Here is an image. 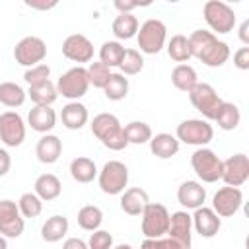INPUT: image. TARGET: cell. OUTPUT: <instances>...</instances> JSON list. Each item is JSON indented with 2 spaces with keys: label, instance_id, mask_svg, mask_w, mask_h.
<instances>
[{
  "label": "cell",
  "instance_id": "6da1fadb",
  "mask_svg": "<svg viewBox=\"0 0 249 249\" xmlns=\"http://www.w3.org/2000/svg\"><path fill=\"white\" fill-rule=\"evenodd\" d=\"M189 45H191V54L210 68H218L226 64L231 54L228 43L220 41L212 31L206 29L193 31L189 35Z\"/></svg>",
  "mask_w": 249,
  "mask_h": 249
},
{
  "label": "cell",
  "instance_id": "7a4b0ae2",
  "mask_svg": "<svg viewBox=\"0 0 249 249\" xmlns=\"http://www.w3.org/2000/svg\"><path fill=\"white\" fill-rule=\"evenodd\" d=\"M91 134L101 140V144L113 152H121L128 146L126 138H124V132H123V124L121 121L111 115V113H99L93 117L91 121Z\"/></svg>",
  "mask_w": 249,
  "mask_h": 249
},
{
  "label": "cell",
  "instance_id": "3957f363",
  "mask_svg": "<svg viewBox=\"0 0 249 249\" xmlns=\"http://www.w3.org/2000/svg\"><path fill=\"white\" fill-rule=\"evenodd\" d=\"M138 39V47L142 53L146 54H158L163 47H165V39H167V27L161 19H146L136 33Z\"/></svg>",
  "mask_w": 249,
  "mask_h": 249
},
{
  "label": "cell",
  "instance_id": "277c9868",
  "mask_svg": "<svg viewBox=\"0 0 249 249\" xmlns=\"http://www.w3.org/2000/svg\"><path fill=\"white\" fill-rule=\"evenodd\" d=\"M175 138L179 142H183V144L204 148L214 138V128L204 119H187V121H183V123L177 124Z\"/></svg>",
  "mask_w": 249,
  "mask_h": 249
},
{
  "label": "cell",
  "instance_id": "5b68a950",
  "mask_svg": "<svg viewBox=\"0 0 249 249\" xmlns=\"http://www.w3.org/2000/svg\"><path fill=\"white\" fill-rule=\"evenodd\" d=\"M191 165L202 183H216L222 177V160L210 148H196L191 154Z\"/></svg>",
  "mask_w": 249,
  "mask_h": 249
},
{
  "label": "cell",
  "instance_id": "8992f818",
  "mask_svg": "<svg viewBox=\"0 0 249 249\" xmlns=\"http://www.w3.org/2000/svg\"><path fill=\"white\" fill-rule=\"evenodd\" d=\"M142 216V233L146 239H158L167 235L169 228V210L160 202H148Z\"/></svg>",
  "mask_w": 249,
  "mask_h": 249
},
{
  "label": "cell",
  "instance_id": "52a82bcc",
  "mask_svg": "<svg viewBox=\"0 0 249 249\" xmlns=\"http://www.w3.org/2000/svg\"><path fill=\"white\" fill-rule=\"evenodd\" d=\"M202 16H204V21L208 23V27L216 33L224 35V33H230L235 27V12L226 2L208 0L202 8Z\"/></svg>",
  "mask_w": 249,
  "mask_h": 249
},
{
  "label": "cell",
  "instance_id": "ba28073f",
  "mask_svg": "<svg viewBox=\"0 0 249 249\" xmlns=\"http://www.w3.org/2000/svg\"><path fill=\"white\" fill-rule=\"evenodd\" d=\"M56 93L70 99V101H78L80 97L86 95L89 82H88V72L84 66H74L70 70H66L58 80H56Z\"/></svg>",
  "mask_w": 249,
  "mask_h": 249
},
{
  "label": "cell",
  "instance_id": "9c48e42d",
  "mask_svg": "<svg viewBox=\"0 0 249 249\" xmlns=\"http://www.w3.org/2000/svg\"><path fill=\"white\" fill-rule=\"evenodd\" d=\"M97 183L105 195H121L128 183V167L119 160H111L99 171Z\"/></svg>",
  "mask_w": 249,
  "mask_h": 249
},
{
  "label": "cell",
  "instance_id": "30bf717a",
  "mask_svg": "<svg viewBox=\"0 0 249 249\" xmlns=\"http://www.w3.org/2000/svg\"><path fill=\"white\" fill-rule=\"evenodd\" d=\"M47 56V43L41 37L35 35H27L23 39L18 41V45L14 47V58L18 64L33 68L37 64H41Z\"/></svg>",
  "mask_w": 249,
  "mask_h": 249
},
{
  "label": "cell",
  "instance_id": "8fae6325",
  "mask_svg": "<svg viewBox=\"0 0 249 249\" xmlns=\"http://www.w3.org/2000/svg\"><path fill=\"white\" fill-rule=\"evenodd\" d=\"M189 99H191L193 107L204 117V121H214V115H216V111L222 103L216 89L210 84H204V82H198L189 91Z\"/></svg>",
  "mask_w": 249,
  "mask_h": 249
},
{
  "label": "cell",
  "instance_id": "7c38bea8",
  "mask_svg": "<svg viewBox=\"0 0 249 249\" xmlns=\"http://www.w3.org/2000/svg\"><path fill=\"white\" fill-rule=\"evenodd\" d=\"M25 230V218L19 214L18 202L4 198L0 200V235L19 237Z\"/></svg>",
  "mask_w": 249,
  "mask_h": 249
},
{
  "label": "cell",
  "instance_id": "4fadbf2b",
  "mask_svg": "<svg viewBox=\"0 0 249 249\" xmlns=\"http://www.w3.org/2000/svg\"><path fill=\"white\" fill-rule=\"evenodd\" d=\"M0 140L10 148H18L25 140V123L19 113L4 111L0 115Z\"/></svg>",
  "mask_w": 249,
  "mask_h": 249
},
{
  "label": "cell",
  "instance_id": "5bb4252c",
  "mask_svg": "<svg viewBox=\"0 0 249 249\" xmlns=\"http://www.w3.org/2000/svg\"><path fill=\"white\" fill-rule=\"evenodd\" d=\"M228 187H241L249 179V158L245 154H233L222 161V177Z\"/></svg>",
  "mask_w": 249,
  "mask_h": 249
},
{
  "label": "cell",
  "instance_id": "9a60e30c",
  "mask_svg": "<svg viewBox=\"0 0 249 249\" xmlns=\"http://www.w3.org/2000/svg\"><path fill=\"white\" fill-rule=\"evenodd\" d=\"M243 204V193L239 191V187H222L216 191V195L212 196V210L220 216V218H228L233 216Z\"/></svg>",
  "mask_w": 249,
  "mask_h": 249
},
{
  "label": "cell",
  "instance_id": "2e32d148",
  "mask_svg": "<svg viewBox=\"0 0 249 249\" xmlns=\"http://www.w3.org/2000/svg\"><path fill=\"white\" fill-rule=\"evenodd\" d=\"M62 54L78 64L89 62L93 58V43L82 33H72L62 43Z\"/></svg>",
  "mask_w": 249,
  "mask_h": 249
},
{
  "label": "cell",
  "instance_id": "e0dca14e",
  "mask_svg": "<svg viewBox=\"0 0 249 249\" xmlns=\"http://www.w3.org/2000/svg\"><path fill=\"white\" fill-rule=\"evenodd\" d=\"M193 231V220L187 210H177L169 216V228L167 237L177 241L183 249H191V233Z\"/></svg>",
  "mask_w": 249,
  "mask_h": 249
},
{
  "label": "cell",
  "instance_id": "ac0fdd59",
  "mask_svg": "<svg viewBox=\"0 0 249 249\" xmlns=\"http://www.w3.org/2000/svg\"><path fill=\"white\" fill-rule=\"evenodd\" d=\"M191 220H193V228L196 230V233L200 237H214L220 231V228H222L220 216L212 208H208V206L196 208L195 214L191 216Z\"/></svg>",
  "mask_w": 249,
  "mask_h": 249
},
{
  "label": "cell",
  "instance_id": "d6986e66",
  "mask_svg": "<svg viewBox=\"0 0 249 249\" xmlns=\"http://www.w3.org/2000/svg\"><path fill=\"white\" fill-rule=\"evenodd\" d=\"M177 200L187 210H196L206 202V189L198 181H183L177 189Z\"/></svg>",
  "mask_w": 249,
  "mask_h": 249
},
{
  "label": "cell",
  "instance_id": "ffe728a7",
  "mask_svg": "<svg viewBox=\"0 0 249 249\" xmlns=\"http://www.w3.org/2000/svg\"><path fill=\"white\" fill-rule=\"evenodd\" d=\"M150 196L142 187H130L121 193V208L128 216H140L148 206Z\"/></svg>",
  "mask_w": 249,
  "mask_h": 249
},
{
  "label": "cell",
  "instance_id": "44dd1931",
  "mask_svg": "<svg viewBox=\"0 0 249 249\" xmlns=\"http://www.w3.org/2000/svg\"><path fill=\"white\" fill-rule=\"evenodd\" d=\"M60 154H62V140L56 134H45L39 138V142L35 146V156L41 163L51 165V163L58 161Z\"/></svg>",
  "mask_w": 249,
  "mask_h": 249
},
{
  "label": "cell",
  "instance_id": "7402d4cb",
  "mask_svg": "<svg viewBox=\"0 0 249 249\" xmlns=\"http://www.w3.org/2000/svg\"><path fill=\"white\" fill-rule=\"evenodd\" d=\"M88 119H89L88 107L80 101H70L60 111V121L68 130H80L88 123Z\"/></svg>",
  "mask_w": 249,
  "mask_h": 249
},
{
  "label": "cell",
  "instance_id": "603a6c76",
  "mask_svg": "<svg viewBox=\"0 0 249 249\" xmlns=\"http://www.w3.org/2000/svg\"><path fill=\"white\" fill-rule=\"evenodd\" d=\"M27 123L29 126L35 130V132H41V134H47L49 130L54 128L56 124V113L53 107H41V105H35L29 115H27Z\"/></svg>",
  "mask_w": 249,
  "mask_h": 249
},
{
  "label": "cell",
  "instance_id": "cb8c5ba5",
  "mask_svg": "<svg viewBox=\"0 0 249 249\" xmlns=\"http://www.w3.org/2000/svg\"><path fill=\"white\" fill-rule=\"evenodd\" d=\"M179 140L169 132H160L150 138V152L160 160H169L179 152Z\"/></svg>",
  "mask_w": 249,
  "mask_h": 249
},
{
  "label": "cell",
  "instance_id": "d4e9b609",
  "mask_svg": "<svg viewBox=\"0 0 249 249\" xmlns=\"http://www.w3.org/2000/svg\"><path fill=\"white\" fill-rule=\"evenodd\" d=\"M33 193L41 198V200H54L60 196L62 193V183L56 175L53 173H43L35 179V185H33Z\"/></svg>",
  "mask_w": 249,
  "mask_h": 249
},
{
  "label": "cell",
  "instance_id": "484cf974",
  "mask_svg": "<svg viewBox=\"0 0 249 249\" xmlns=\"http://www.w3.org/2000/svg\"><path fill=\"white\" fill-rule=\"evenodd\" d=\"M66 233H68V218L60 216V214H54V216L47 218V222L41 226V237L47 243H56Z\"/></svg>",
  "mask_w": 249,
  "mask_h": 249
},
{
  "label": "cell",
  "instance_id": "4316f807",
  "mask_svg": "<svg viewBox=\"0 0 249 249\" xmlns=\"http://www.w3.org/2000/svg\"><path fill=\"white\" fill-rule=\"evenodd\" d=\"M70 175L76 183H91L95 177H97V167H95V161L86 158V156H80V158H74L70 161Z\"/></svg>",
  "mask_w": 249,
  "mask_h": 249
},
{
  "label": "cell",
  "instance_id": "83f0119b",
  "mask_svg": "<svg viewBox=\"0 0 249 249\" xmlns=\"http://www.w3.org/2000/svg\"><path fill=\"white\" fill-rule=\"evenodd\" d=\"M239 121H241V113H239L237 105L230 103V101H222L214 115V123L222 130H233V128H237Z\"/></svg>",
  "mask_w": 249,
  "mask_h": 249
},
{
  "label": "cell",
  "instance_id": "f1b7e54d",
  "mask_svg": "<svg viewBox=\"0 0 249 249\" xmlns=\"http://www.w3.org/2000/svg\"><path fill=\"white\" fill-rule=\"evenodd\" d=\"M27 95H29V99H31L35 105H41V107H51V105L56 101V97H58L56 86H54L51 80L41 82V84H37V86H29Z\"/></svg>",
  "mask_w": 249,
  "mask_h": 249
},
{
  "label": "cell",
  "instance_id": "f546056e",
  "mask_svg": "<svg viewBox=\"0 0 249 249\" xmlns=\"http://www.w3.org/2000/svg\"><path fill=\"white\" fill-rule=\"evenodd\" d=\"M171 84L181 89V91H191L198 80H196V70L191 66V64H177L173 70H171Z\"/></svg>",
  "mask_w": 249,
  "mask_h": 249
},
{
  "label": "cell",
  "instance_id": "4dcf8cb0",
  "mask_svg": "<svg viewBox=\"0 0 249 249\" xmlns=\"http://www.w3.org/2000/svg\"><path fill=\"white\" fill-rule=\"evenodd\" d=\"M27 97V91L16 82H2L0 84V103L6 107H21Z\"/></svg>",
  "mask_w": 249,
  "mask_h": 249
},
{
  "label": "cell",
  "instance_id": "1f68e13d",
  "mask_svg": "<svg viewBox=\"0 0 249 249\" xmlns=\"http://www.w3.org/2000/svg\"><path fill=\"white\" fill-rule=\"evenodd\" d=\"M138 19L136 16L132 14H119L115 19H113V35L117 39H132L136 33H138Z\"/></svg>",
  "mask_w": 249,
  "mask_h": 249
},
{
  "label": "cell",
  "instance_id": "d6a6232c",
  "mask_svg": "<svg viewBox=\"0 0 249 249\" xmlns=\"http://www.w3.org/2000/svg\"><path fill=\"white\" fill-rule=\"evenodd\" d=\"M124 47L119 41H105L99 49V62L105 64L109 70L111 68H119L123 56H124Z\"/></svg>",
  "mask_w": 249,
  "mask_h": 249
},
{
  "label": "cell",
  "instance_id": "836d02e7",
  "mask_svg": "<svg viewBox=\"0 0 249 249\" xmlns=\"http://www.w3.org/2000/svg\"><path fill=\"white\" fill-rule=\"evenodd\" d=\"M103 93L111 101H121L128 93V78H124L121 72H111L109 82L103 88Z\"/></svg>",
  "mask_w": 249,
  "mask_h": 249
},
{
  "label": "cell",
  "instance_id": "e575fe53",
  "mask_svg": "<svg viewBox=\"0 0 249 249\" xmlns=\"http://www.w3.org/2000/svg\"><path fill=\"white\" fill-rule=\"evenodd\" d=\"M123 132H124V138H126L128 144H146L154 136L150 124L144 123V121H132V123L124 124Z\"/></svg>",
  "mask_w": 249,
  "mask_h": 249
},
{
  "label": "cell",
  "instance_id": "d590c367",
  "mask_svg": "<svg viewBox=\"0 0 249 249\" xmlns=\"http://www.w3.org/2000/svg\"><path fill=\"white\" fill-rule=\"evenodd\" d=\"M103 222V212L99 206H93V204H86L78 210V226L86 231H95L99 230Z\"/></svg>",
  "mask_w": 249,
  "mask_h": 249
},
{
  "label": "cell",
  "instance_id": "8d00e7d4",
  "mask_svg": "<svg viewBox=\"0 0 249 249\" xmlns=\"http://www.w3.org/2000/svg\"><path fill=\"white\" fill-rule=\"evenodd\" d=\"M167 54L171 60L185 64L189 58H193L191 54V45H189V37L185 35H173L167 43Z\"/></svg>",
  "mask_w": 249,
  "mask_h": 249
},
{
  "label": "cell",
  "instance_id": "74e56055",
  "mask_svg": "<svg viewBox=\"0 0 249 249\" xmlns=\"http://www.w3.org/2000/svg\"><path fill=\"white\" fill-rule=\"evenodd\" d=\"M121 68V74L123 76H134V74H140L142 68H144V56L140 54V51L136 49H126L124 51V56L119 64Z\"/></svg>",
  "mask_w": 249,
  "mask_h": 249
},
{
  "label": "cell",
  "instance_id": "f35d334b",
  "mask_svg": "<svg viewBox=\"0 0 249 249\" xmlns=\"http://www.w3.org/2000/svg\"><path fill=\"white\" fill-rule=\"evenodd\" d=\"M18 208L23 218H37L43 212V200L35 193H23L18 200Z\"/></svg>",
  "mask_w": 249,
  "mask_h": 249
},
{
  "label": "cell",
  "instance_id": "ab89813d",
  "mask_svg": "<svg viewBox=\"0 0 249 249\" xmlns=\"http://www.w3.org/2000/svg\"><path fill=\"white\" fill-rule=\"evenodd\" d=\"M86 72H88V82H89V86L99 88V89L105 88V84L109 82V76H111V70H109L105 64H101V62H91V64L86 68Z\"/></svg>",
  "mask_w": 249,
  "mask_h": 249
},
{
  "label": "cell",
  "instance_id": "60d3db41",
  "mask_svg": "<svg viewBox=\"0 0 249 249\" xmlns=\"http://www.w3.org/2000/svg\"><path fill=\"white\" fill-rule=\"evenodd\" d=\"M49 76H51L49 64H43V62H41V64H37V66H33V68H27L25 74H23V80H25L29 86H37V84H41V82H47Z\"/></svg>",
  "mask_w": 249,
  "mask_h": 249
},
{
  "label": "cell",
  "instance_id": "b9f144b4",
  "mask_svg": "<svg viewBox=\"0 0 249 249\" xmlns=\"http://www.w3.org/2000/svg\"><path fill=\"white\" fill-rule=\"evenodd\" d=\"M88 247L89 249H111L113 247V235L105 230H95V231H91V235L88 239Z\"/></svg>",
  "mask_w": 249,
  "mask_h": 249
},
{
  "label": "cell",
  "instance_id": "7bdbcfd3",
  "mask_svg": "<svg viewBox=\"0 0 249 249\" xmlns=\"http://www.w3.org/2000/svg\"><path fill=\"white\" fill-rule=\"evenodd\" d=\"M140 249H183L171 237H158V239H144Z\"/></svg>",
  "mask_w": 249,
  "mask_h": 249
},
{
  "label": "cell",
  "instance_id": "ee69618b",
  "mask_svg": "<svg viewBox=\"0 0 249 249\" xmlns=\"http://www.w3.org/2000/svg\"><path fill=\"white\" fill-rule=\"evenodd\" d=\"M233 64L239 70H249V47H239L233 53Z\"/></svg>",
  "mask_w": 249,
  "mask_h": 249
},
{
  "label": "cell",
  "instance_id": "f6af8a7d",
  "mask_svg": "<svg viewBox=\"0 0 249 249\" xmlns=\"http://www.w3.org/2000/svg\"><path fill=\"white\" fill-rule=\"evenodd\" d=\"M113 6L121 12V14H130L134 8H138L140 6V2H130V0H115L113 2Z\"/></svg>",
  "mask_w": 249,
  "mask_h": 249
},
{
  "label": "cell",
  "instance_id": "bcb514c9",
  "mask_svg": "<svg viewBox=\"0 0 249 249\" xmlns=\"http://www.w3.org/2000/svg\"><path fill=\"white\" fill-rule=\"evenodd\" d=\"M10 167H12V158H10V154H8L4 148H0V177H4V175L10 171Z\"/></svg>",
  "mask_w": 249,
  "mask_h": 249
},
{
  "label": "cell",
  "instance_id": "7dc6e473",
  "mask_svg": "<svg viewBox=\"0 0 249 249\" xmlns=\"http://www.w3.org/2000/svg\"><path fill=\"white\" fill-rule=\"evenodd\" d=\"M62 249H89L86 241H82L80 237H68L62 243Z\"/></svg>",
  "mask_w": 249,
  "mask_h": 249
},
{
  "label": "cell",
  "instance_id": "c3c4849f",
  "mask_svg": "<svg viewBox=\"0 0 249 249\" xmlns=\"http://www.w3.org/2000/svg\"><path fill=\"white\" fill-rule=\"evenodd\" d=\"M239 39H241V43L247 47L249 45V19H245L243 23H241V27H239Z\"/></svg>",
  "mask_w": 249,
  "mask_h": 249
},
{
  "label": "cell",
  "instance_id": "681fc988",
  "mask_svg": "<svg viewBox=\"0 0 249 249\" xmlns=\"http://www.w3.org/2000/svg\"><path fill=\"white\" fill-rule=\"evenodd\" d=\"M0 249H8V241L4 235H0Z\"/></svg>",
  "mask_w": 249,
  "mask_h": 249
},
{
  "label": "cell",
  "instance_id": "f907efd6",
  "mask_svg": "<svg viewBox=\"0 0 249 249\" xmlns=\"http://www.w3.org/2000/svg\"><path fill=\"white\" fill-rule=\"evenodd\" d=\"M111 249H132L128 243H121V245H117V247H111Z\"/></svg>",
  "mask_w": 249,
  "mask_h": 249
}]
</instances>
